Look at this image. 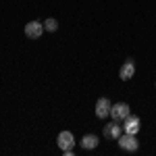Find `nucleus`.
I'll return each mask as SVG.
<instances>
[{"label": "nucleus", "instance_id": "f257e3e1", "mask_svg": "<svg viewBox=\"0 0 156 156\" xmlns=\"http://www.w3.org/2000/svg\"><path fill=\"white\" fill-rule=\"evenodd\" d=\"M117 144H119L121 150H127V152H135V150H140V140L133 135V133H121L119 140H117Z\"/></svg>", "mask_w": 156, "mask_h": 156}, {"label": "nucleus", "instance_id": "f03ea898", "mask_svg": "<svg viewBox=\"0 0 156 156\" xmlns=\"http://www.w3.org/2000/svg\"><path fill=\"white\" fill-rule=\"evenodd\" d=\"M129 115H131V108L127 102H117V104L110 106V119L117 121V123H123Z\"/></svg>", "mask_w": 156, "mask_h": 156}, {"label": "nucleus", "instance_id": "7ed1b4c3", "mask_svg": "<svg viewBox=\"0 0 156 156\" xmlns=\"http://www.w3.org/2000/svg\"><path fill=\"white\" fill-rule=\"evenodd\" d=\"M56 146H58L62 152L73 150V146H75V135H73V131H60L58 137H56Z\"/></svg>", "mask_w": 156, "mask_h": 156}, {"label": "nucleus", "instance_id": "20e7f679", "mask_svg": "<svg viewBox=\"0 0 156 156\" xmlns=\"http://www.w3.org/2000/svg\"><path fill=\"white\" fill-rule=\"evenodd\" d=\"M23 31H25V36L29 37V40H40L46 29H44V23H40V21H29V23L25 25Z\"/></svg>", "mask_w": 156, "mask_h": 156}, {"label": "nucleus", "instance_id": "39448f33", "mask_svg": "<svg viewBox=\"0 0 156 156\" xmlns=\"http://www.w3.org/2000/svg\"><path fill=\"white\" fill-rule=\"evenodd\" d=\"M140 127H142V121H140V117H135V115H129L127 119L123 121V131L125 133H135L140 131Z\"/></svg>", "mask_w": 156, "mask_h": 156}, {"label": "nucleus", "instance_id": "423d86ee", "mask_svg": "<svg viewBox=\"0 0 156 156\" xmlns=\"http://www.w3.org/2000/svg\"><path fill=\"white\" fill-rule=\"evenodd\" d=\"M121 133H123V125L117 123V121L104 125V137H106V140H119Z\"/></svg>", "mask_w": 156, "mask_h": 156}, {"label": "nucleus", "instance_id": "0eeeda50", "mask_svg": "<svg viewBox=\"0 0 156 156\" xmlns=\"http://www.w3.org/2000/svg\"><path fill=\"white\" fill-rule=\"evenodd\" d=\"M133 75H135V62H133V58H129V60H125V62L121 65L119 77L123 79V81H129Z\"/></svg>", "mask_w": 156, "mask_h": 156}, {"label": "nucleus", "instance_id": "6e6552de", "mask_svg": "<svg viewBox=\"0 0 156 156\" xmlns=\"http://www.w3.org/2000/svg\"><path fill=\"white\" fill-rule=\"evenodd\" d=\"M110 106H112V102H110L108 98H100V100L96 102V117L98 119L110 117Z\"/></svg>", "mask_w": 156, "mask_h": 156}, {"label": "nucleus", "instance_id": "1a4fd4ad", "mask_svg": "<svg viewBox=\"0 0 156 156\" xmlns=\"http://www.w3.org/2000/svg\"><path fill=\"white\" fill-rule=\"evenodd\" d=\"M98 144H100V140H98V135H94V133H87V135L81 137V148L83 150H94V148H98Z\"/></svg>", "mask_w": 156, "mask_h": 156}, {"label": "nucleus", "instance_id": "9d476101", "mask_svg": "<svg viewBox=\"0 0 156 156\" xmlns=\"http://www.w3.org/2000/svg\"><path fill=\"white\" fill-rule=\"evenodd\" d=\"M42 23H44V29H46V31H50V34H54V31L58 29L56 19H52V17H50V19H46V21H42Z\"/></svg>", "mask_w": 156, "mask_h": 156}]
</instances>
